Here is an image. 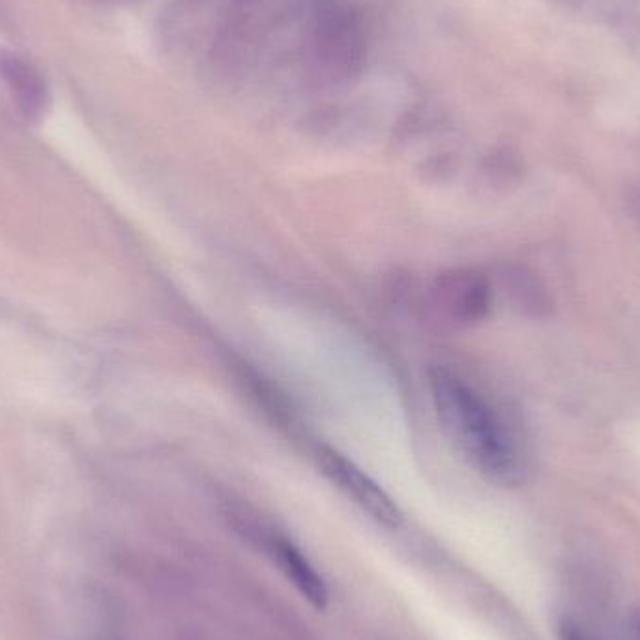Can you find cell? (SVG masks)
<instances>
[{
  "instance_id": "6da1fadb",
  "label": "cell",
  "mask_w": 640,
  "mask_h": 640,
  "mask_svg": "<svg viewBox=\"0 0 640 640\" xmlns=\"http://www.w3.org/2000/svg\"><path fill=\"white\" fill-rule=\"evenodd\" d=\"M429 388L444 433L468 463L500 485H517L524 463L517 440L496 408L446 365L429 371Z\"/></svg>"
},
{
  "instance_id": "7a4b0ae2",
  "label": "cell",
  "mask_w": 640,
  "mask_h": 640,
  "mask_svg": "<svg viewBox=\"0 0 640 640\" xmlns=\"http://www.w3.org/2000/svg\"><path fill=\"white\" fill-rule=\"evenodd\" d=\"M493 289L478 270L457 268L435 279L429 289L427 306L440 328L463 330L478 324L491 311Z\"/></svg>"
},
{
  "instance_id": "3957f363",
  "label": "cell",
  "mask_w": 640,
  "mask_h": 640,
  "mask_svg": "<svg viewBox=\"0 0 640 640\" xmlns=\"http://www.w3.org/2000/svg\"><path fill=\"white\" fill-rule=\"evenodd\" d=\"M315 457L320 472L332 481L343 495L349 496L354 504H358L369 517H373L386 528L401 526L403 515L393 502L392 496L388 495L377 481L371 480L362 468H358L343 453L330 446H319Z\"/></svg>"
},
{
  "instance_id": "277c9868",
  "label": "cell",
  "mask_w": 640,
  "mask_h": 640,
  "mask_svg": "<svg viewBox=\"0 0 640 640\" xmlns=\"http://www.w3.org/2000/svg\"><path fill=\"white\" fill-rule=\"evenodd\" d=\"M0 79L27 117H40L49 103L44 75L21 55L0 49Z\"/></svg>"
},
{
  "instance_id": "5b68a950",
  "label": "cell",
  "mask_w": 640,
  "mask_h": 640,
  "mask_svg": "<svg viewBox=\"0 0 640 640\" xmlns=\"http://www.w3.org/2000/svg\"><path fill=\"white\" fill-rule=\"evenodd\" d=\"M274 554L277 564L283 569V573L289 577V581L298 588V592L306 597L307 601L315 609H326L328 605V588L326 582L317 573V569L311 566V562L296 549L291 541L279 539L274 543Z\"/></svg>"
},
{
  "instance_id": "8992f818",
  "label": "cell",
  "mask_w": 640,
  "mask_h": 640,
  "mask_svg": "<svg viewBox=\"0 0 640 640\" xmlns=\"http://www.w3.org/2000/svg\"><path fill=\"white\" fill-rule=\"evenodd\" d=\"M502 283L513 307H517L526 317L543 319L551 315L553 302L547 294V289L530 270L521 266H506V272L502 274Z\"/></svg>"
},
{
  "instance_id": "52a82bcc",
  "label": "cell",
  "mask_w": 640,
  "mask_h": 640,
  "mask_svg": "<svg viewBox=\"0 0 640 640\" xmlns=\"http://www.w3.org/2000/svg\"><path fill=\"white\" fill-rule=\"evenodd\" d=\"M558 640H592L588 637V633L581 629V626H577L573 620L564 618L560 624H558Z\"/></svg>"
},
{
  "instance_id": "ba28073f",
  "label": "cell",
  "mask_w": 640,
  "mask_h": 640,
  "mask_svg": "<svg viewBox=\"0 0 640 640\" xmlns=\"http://www.w3.org/2000/svg\"><path fill=\"white\" fill-rule=\"evenodd\" d=\"M633 631H635V637L640 640V611L633 614Z\"/></svg>"
}]
</instances>
